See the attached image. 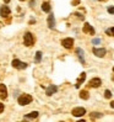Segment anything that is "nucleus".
Instances as JSON below:
<instances>
[{"label": "nucleus", "instance_id": "1", "mask_svg": "<svg viewBox=\"0 0 114 122\" xmlns=\"http://www.w3.org/2000/svg\"><path fill=\"white\" fill-rule=\"evenodd\" d=\"M32 101H33V97L30 94H22L21 96H18V99H17V102L21 106H26L28 104H31Z\"/></svg>", "mask_w": 114, "mask_h": 122}, {"label": "nucleus", "instance_id": "2", "mask_svg": "<svg viewBox=\"0 0 114 122\" xmlns=\"http://www.w3.org/2000/svg\"><path fill=\"white\" fill-rule=\"evenodd\" d=\"M34 42H36V40H34L33 33L26 32V33L23 35V45H25L26 47H32V46L34 45Z\"/></svg>", "mask_w": 114, "mask_h": 122}, {"label": "nucleus", "instance_id": "3", "mask_svg": "<svg viewBox=\"0 0 114 122\" xmlns=\"http://www.w3.org/2000/svg\"><path fill=\"white\" fill-rule=\"evenodd\" d=\"M11 66L14 68H16V69H20V70H22V69H26L28 67V64L25 63V62H21L20 59H14L11 62Z\"/></svg>", "mask_w": 114, "mask_h": 122}, {"label": "nucleus", "instance_id": "4", "mask_svg": "<svg viewBox=\"0 0 114 122\" xmlns=\"http://www.w3.org/2000/svg\"><path fill=\"white\" fill-rule=\"evenodd\" d=\"M61 46L66 49H71L74 47V38L71 37H66V38H63L61 40Z\"/></svg>", "mask_w": 114, "mask_h": 122}, {"label": "nucleus", "instance_id": "5", "mask_svg": "<svg viewBox=\"0 0 114 122\" xmlns=\"http://www.w3.org/2000/svg\"><path fill=\"white\" fill-rule=\"evenodd\" d=\"M71 113H73V116H75V117H82L83 115L86 113V109H85V107H74Z\"/></svg>", "mask_w": 114, "mask_h": 122}, {"label": "nucleus", "instance_id": "6", "mask_svg": "<svg viewBox=\"0 0 114 122\" xmlns=\"http://www.w3.org/2000/svg\"><path fill=\"white\" fill-rule=\"evenodd\" d=\"M11 15V10L8 5H3L1 8H0V16L6 19V17H9Z\"/></svg>", "mask_w": 114, "mask_h": 122}, {"label": "nucleus", "instance_id": "7", "mask_svg": "<svg viewBox=\"0 0 114 122\" xmlns=\"http://www.w3.org/2000/svg\"><path fill=\"white\" fill-rule=\"evenodd\" d=\"M92 52H93V54H95L96 57L103 58V57L107 54V49H105V48H97V47H95L93 49H92Z\"/></svg>", "mask_w": 114, "mask_h": 122}, {"label": "nucleus", "instance_id": "8", "mask_svg": "<svg viewBox=\"0 0 114 122\" xmlns=\"http://www.w3.org/2000/svg\"><path fill=\"white\" fill-rule=\"evenodd\" d=\"M47 24H48V27L50 28V30H53V28H55V17H54V14L49 12L48 15V19H47Z\"/></svg>", "mask_w": 114, "mask_h": 122}, {"label": "nucleus", "instance_id": "9", "mask_svg": "<svg viewBox=\"0 0 114 122\" xmlns=\"http://www.w3.org/2000/svg\"><path fill=\"white\" fill-rule=\"evenodd\" d=\"M82 31H83V33H87V35H95V33H96L95 28L92 27V25H90L88 22H86V24L83 25Z\"/></svg>", "mask_w": 114, "mask_h": 122}, {"label": "nucleus", "instance_id": "10", "mask_svg": "<svg viewBox=\"0 0 114 122\" xmlns=\"http://www.w3.org/2000/svg\"><path fill=\"white\" fill-rule=\"evenodd\" d=\"M88 85L91 88H99L102 85V80L99 78H92L90 80V83H88Z\"/></svg>", "mask_w": 114, "mask_h": 122}, {"label": "nucleus", "instance_id": "11", "mask_svg": "<svg viewBox=\"0 0 114 122\" xmlns=\"http://www.w3.org/2000/svg\"><path fill=\"white\" fill-rule=\"evenodd\" d=\"M76 54H77V58L80 59L81 64H85L86 63V61H85V52H83V49L82 48H76Z\"/></svg>", "mask_w": 114, "mask_h": 122}, {"label": "nucleus", "instance_id": "12", "mask_svg": "<svg viewBox=\"0 0 114 122\" xmlns=\"http://www.w3.org/2000/svg\"><path fill=\"white\" fill-rule=\"evenodd\" d=\"M56 91H58V86H56V85H54V84L49 85V86L47 88V90H46V92H47L48 96H52L53 94H55Z\"/></svg>", "mask_w": 114, "mask_h": 122}, {"label": "nucleus", "instance_id": "13", "mask_svg": "<svg viewBox=\"0 0 114 122\" xmlns=\"http://www.w3.org/2000/svg\"><path fill=\"white\" fill-rule=\"evenodd\" d=\"M0 97H1V99H6V97H8V89H6L5 84H0Z\"/></svg>", "mask_w": 114, "mask_h": 122}, {"label": "nucleus", "instance_id": "14", "mask_svg": "<svg viewBox=\"0 0 114 122\" xmlns=\"http://www.w3.org/2000/svg\"><path fill=\"white\" fill-rule=\"evenodd\" d=\"M85 79H86V73H85V71H82L81 75H80V78L77 79V81H76V84H75V88H76V89H79V88L81 86V84L85 81Z\"/></svg>", "mask_w": 114, "mask_h": 122}, {"label": "nucleus", "instance_id": "15", "mask_svg": "<svg viewBox=\"0 0 114 122\" xmlns=\"http://www.w3.org/2000/svg\"><path fill=\"white\" fill-rule=\"evenodd\" d=\"M80 97L82 100H88L90 99V92L87 90H81L80 91Z\"/></svg>", "mask_w": 114, "mask_h": 122}, {"label": "nucleus", "instance_id": "16", "mask_svg": "<svg viewBox=\"0 0 114 122\" xmlns=\"http://www.w3.org/2000/svg\"><path fill=\"white\" fill-rule=\"evenodd\" d=\"M50 9H52V6H50L49 3H43V4H42V10H43L44 12L49 14V12H50Z\"/></svg>", "mask_w": 114, "mask_h": 122}, {"label": "nucleus", "instance_id": "17", "mask_svg": "<svg viewBox=\"0 0 114 122\" xmlns=\"http://www.w3.org/2000/svg\"><path fill=\"white\" fill-rule=\"evenodd\" d=\"M38 116H39V112L38 111H32V112L28 113V115H26L25 118H37Z\"/></svg>", "mask_w": 114, "mask_h": 122}, {"label": "nucleus", "instance_id": "18", "mask_svg": "<svg viewBox=\"0 0 114 122\" xmlns=\"http://www.w3.org/2000/svg\"><path fill=\"white\" fill-rule=\"evenodd\" d=\"M42 53L41 51H38V52H36V57H34V63H39L41 61H42Z\"/></svg>", "mask_w": 114, "mask_h": 122}, {"label": "nucleus", "instance_id": "19", "mask_svg": "<svg viewBox=\"0 0 114 122\" xmlns=\"http://www.w3.org/2000/svg\"><path fill=\"white\" fill-rule=\"evenodd\" d=\"M99 117H102L101 112H92L91 113V118H99Z\"/></svg>", "mask_w": 114, "mask_h": 122}, {"label": "nucleus", "instance_id": "20", "mask_svg": "<svg viewBox=\"0 0 114 122\" xmlns=\"http://www.w3.org/2000/svg\"><path fill=\"white\" fill-rule=\"evenodd\" d=\"M105 33L108 35V36H113V37H114V27L107 28V30H105Z\"/></svg>", "mask_w": 114, "mask_h": 122}, {"label": "nucleus", "instance_id": "21", "mask_svg": "<svg viewBox=\"0 0 114 122\" xmlns=\"http://www.w3.org/2000/svg\"><path fill=\"white\" fill-rule=\"evenodd\" d=\"M112 95H113V94H112L110 90H105V91H104V97H105V99H110Z\"/></svg>", "mask_w": 114, "mask_h": 122}, {"label": "nucleus", "instance_id": "22", "mask_svg": "<svg viewBox=\"0 0 114 122\" xmlns=\"http://www.w3.org/2000/svg\"><path fill=\"white\" fill-rule=\"evenodd\" d=\"M92 43L93 45H99L101 43V38H93L92 40Z\"/></svg>", "mask_w": 114, "mask_h": 122}, {"label": "nucleus", "instance_id": "23", "mask_svg": "<svg viewBox=\"0 0 114 122\" xmlns=\"http://www.w3.org/2000/svg\"><path fill=\"white\" fill-rule=\"evenodd\" d=\"M108 12L110 14V15H114V6H108Z\"/></svg>", "mask_w": 114, "mask_h": 122}, {"label": "nucleus", "instance_id": "24", "mask_svg": "<svg viewBox=\"0 0 114 122\" xmlns=\"http://www.w3.org/2000/svg\"><path fill=\"white\" fill-rule=\"evenodd\" d=\"M4 109H5V106H4V104H3V102H0V113H3Z\"/></svg>", "mask_w": 114, "mask_h": 122}, {"label": "nucleus", "instance_id": "25", "mask_svg": "<svg viewBox=\"0 0 114 122\" xmlns=\"http://www.w3.org/2000/svg\"><path fill=\"white\" fill-rule=\"evenodd\" d=\"M75 15H76L77 17H79V19H81V20H83V19H85V17H83V15H81V14H79V12H76Z\"/></svg>", "mask_w": 114, "mask_h": 122}, {"label": "nucleus", "instance_id": "26", "mask_svg": "<svg viewBox=\"0 0 114 122\" xmlns=\"http://www.w3.org/2000/svg\"><path fill=\"white\" fill-rule=\"evenodd\" d=\"M80 3V0H74L73 1V5H76V4H79Z\"/></svg>", "mask_w": 114, "mask_h": 122}, {"label": "nucleus", "instance_id": "27", "mask_svg": "<svg viewBox=\"0 0 114 122\" xmlns=\"http://www.w3.org/2000/svg\"><path fill=\"white\" fill-rule=\"evenodd\" d=\"M10 1H11V0H4V3H5V4H9Z\"/></svg>", "mask_w": 114, "mask_h": 122}, {"label": "nucleus", "instance_id": "28", "mask_svg": "<svg viewBox=\"0 0 114 122\" xmlns=\"http://www.w3.org/2000/svg\"><path fill=\"white\" fill-rule=\"evenodd\" d=\"M110 106H112L113 109H114V101H112V102H110Z\"/></svg>", "mask_w": 114, "mask_h": 122}, {"label": "nucleus", "instance_id": "29", "mask_svg": "<svg viewBox=\"0 0 114 122\" xmlns=\"http://www.w3.org/2000/svg\"><path fill=\"white\" fill-rule=\"evenodd\" d=\"M98 1H104V0H98Z\"/></svg>", "mask_w": 114, "mask_h": 122}, {"label": "nucleus", "instance_id": "30", "mask_svg": "<svg viewBox=\"0 0 114 122\" xmlns=\"http://www.w3.org/2000/svg\"><path fill=\"white\" fill-rule=\"evenodd\" d=\"M113 73H114V67H113Z\"/></svg>", "mask_w": 114, "mask_h": 122}, {"label": "nucleus", "instance_id": "31", "mask_svg": "<svg viewBox=\"0 0 114 122\" xmlns=\"http://www.w3.org/2000/svg\"><path fill=\"white\" fill-rule=\"evenodd\" d=\"M20 1H25V0H20Z\"/></svg>", "mask_w": 114, "mask_h": 122}]
</instances>
